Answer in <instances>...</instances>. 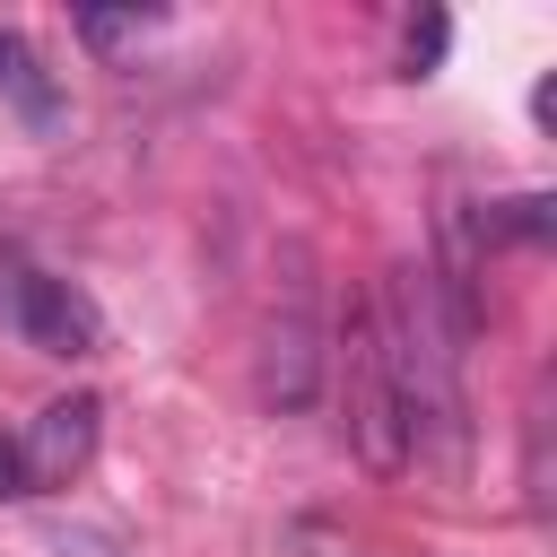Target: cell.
Returning a JSON list of instances; mask_svg holds the SVG:
<instances>
[{"label":"cell","instance_id":"5","mask_svg":"<svg viewBox=\"0 0 557 557\" xmlns=\"http://www.w3.org/2000/svg\"><path fill=\"white\" fill-rule=\"evenodd\" d=\"M96 426H104V400L96 392H70V400H52L35 426H26V487H70L78 470H87V453H96Z\"/></svg>","mask_w":557,"mask_h":557},{"label":"cell","instance_id":"2","mask_svg":"<svg viewBox=\"0 0 557 557\" xmlns=\"http://www.w3.org/2000/svg\"><path fill=\"white\" fill-rule=\"evenodd\" d=\"M331 366H339V409H348V444L366 470H400L409 444H400V400H392V366H383V339H374V305H348L339 331H331Z\"/></svg>","mask_w":557,"mask_h":557},{"label":"cell","instance_id":"3","mask_svg":"<svg viewBox=\"0 0 557 557\" xmlns=\"http://www.w3.org/2000/svg\"><path fill=\"white\" fill-rule=\"evenodd\" d=\"M322 374H331V331H322V313H313V305H305V287H296V296H287V305H270V322H261L252 392H261V409L305 418V409L322 400Z\"/></svg>","mask_w":557,"mask_h":557},{"label":"cell","instance_id":"1","mask_svg":"<svg viewBox=\"0 0 557 557\" xmlns=\"http://www.w3.org/2000/svg\"><path fill=\"white\" fill-rule=\"evenodd\" d=\"M374 339H383V366H392V400H400V444H435L444 470H461V339L435 305V278L418 261H392L383 270V296H374Z\"/></svg>","mask_w":557,"mask_h":557},{"label":"cell","instance_id":"10","mask_svg":"<svg viewBox=\"0 0 557 557\" xmlns=\"http://www.w3.org/2000/svg\"><path fill=\"white\" fill-rule=\"evenodd\" d=\"M17 52H26V44H17V35H0V78H9V61H17Z\"/></svg>","mask_w":557,"mask_h":557},{"label":"cell","instance_id":"7","mask_svg":"<svg viewBox=\"0 0 557 557\" xmlns=\"http://www.w3.org/2000/svg\"><path fill=\"white\" fill-rule=\"evenodd\" d=\"M157 17H139V9H78V44H96V52H122V44H139Z\"/></svg>","mask_w":557,"mask_h":557},{"label":"cell","instance_id":"6","mask_svg":"<svg viewBox=\"0 0 557 557\" xmlns=\"http://www.w3.org/2000/svg\"><path fill=\"white\" fill-rule=\"evenodd\" d=\"M479 235H505V244H548V235H557V200H548V191L487 200V209H479Z\"/></svg>","mask_w":557,"mask_h":557},{"label":"cell","instance_id":"4","mask_svg":"<svg viewBox=\"0 0 557 557\" xmlns=\"http://www.w3.org/2000/svg\"><path fill=\"white\" fill-rule=\"evenodd\" d=\"M9 322L35 357H96L104 348V313L87 305V287L52 278V270H9Z\"/></svg>","mask_w":557,"mask_h":557},{"label":"cell","instance_id":"9","mask_svg":"<svg viewBox=\"0 0 557 557\" xmlns=\"http://www.w3.org/2000/svg\"><path fill=\"white\" fill-rule=\"evenodd\" d=\"M17 496H35L26 487V453H17V435H0V505H17Z\"/></svg>","mask_w":557,"mask_h":557},{"label":"cell","instance_id":"8","mask_svg":"<svg viewBox=\"0 0 557 557\" xmlns=\"http://www.w3.org/2000/svg\"><path fill=\"white\" fill-rule=\"evenodd\" d=\"M444 44H453V17H444V9H426V17H409V44H400V70H409V78H426V70L444 61Z\"/></svg>","mask_w":557,"mask_h":557}]
</instances>
